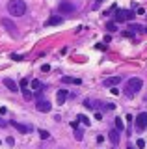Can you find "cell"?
<instances>
[{
	"label": "cell",
	"instance_id": "23",
	"mask_svg": "<svg viewBox=\"0 0 147 149\" xmlns=\"http://www.w3.org/2000/svg\"><path fill=\"white\" fill-rule=\"evenodd\" d=\"M22 95H24V99H26V101H30V99H32V93H30L28 90H22Z\"/></svg>",
	"mask_w": 147,
	"mask_h": 149
},
{
	"label": "cell",
	"instance_id": "30",
	"mask_svg": "<svg viewBox=\"0 0 147 149\" xmlns=\"http://www.w3.org/2000/svg\"><path fill=\"white\" fill-rule=\"evenodd\" d=\"M4 125H6V123H4V121H2V119H0V127H4Z\"/></svg>",
	"mask_w": 147,
	"mask_h": 149
},
{
	"label": "cell",
	"instance_id": "17",
	"mask_svg": "<svg viewBox=\"0 0 147 149\" xmlns=\"http://www.w3.org/2000/svg\"><path fill=\"white\" fill-rule=\"evenodd\" d=\"M125 129V123H123L121 118H116V130H123Z\"/></svg>",
	"mask_w": 147,
	"mask_h": 149
},
{
	"label": "cell",
	"instance_id": "13",
	"mask_svg": "<svg viewBox=\"0 0 147 149\" xmlns=\"http://www.w3.org/2000/svg\"><path fill=\"white\" fill-rule=\"evenodd\" d=\"M108 138H110V142L114 143V146H117L119 143V130H110V134H108Z\"/></svg>",
	"mask_w": 147,
	"mask_h": 149
},
{
	"label": "cell",
	"instance_id": "27",
	"mask_svg": "<svg viewBox=\"0 0 147 149\" xmlns=\"http://www.w3.org/2000/svg\"><path fill=\"white\" fill-rule=\"evenodd\" d=\"M49 69H50V67H49V65H47V63H45V65H43V67H41V71H43V73H47V71H49Z\"/></svg>",
	"mask_w": 147,
	"mask_h": 149
},
{
	"label": "cell",
	"instance_id": "21",
	"mask_svg": "<svg viewBox=\"0 0 147 149\" xmlns=\"http://www.w3.org/2000/svg\"><path fill=\"white\" fill-rule=\"evenodd\" d=\"M75 138H76V140H82V138H84V134H82L80 129H75Z\"/></svg>",
	"mask_w": 147,
	"mask_h": 149
},
{
	"label": "cell",
	"instance_id": "14",
	"mask_svg": "<svg viewBox=\"0 0 147 149\" xmlns=\"http://www.w3.org/2000/svg\"><path fill=\"white\" fill-rule=\"evenodd\" d=\"M30 86H32V90H35V91L45 90V84L41 82V80H32V82H30Z\"/></svg>",
	"mask_w": 147,
	"mask_h": 149
},
{
	"label": "cell",
	"instance_id": "24",
	"mask_svg": "<svg viewBox=\"0 0 147 149\" xmlns=\"http://www.w3.org/2000/svg\"><path fill=\"white\" fill-rule=\"evenodd\" d=\"M136 146L140 147V149H144V147H145V142H144V140H138V142H136Z\"/></svg>",
	"mask_w": 147,
	"mask_h": 149
},
{
	"label": "cell",
	"instance_id": "10",
	"mask_svg": "<svg viewBox=\"0 0 147 149\" xmlns=\"http://www.w3.org/2000/svg\"><path fill=\"white\" fill-rule=\"evenodd\" d=\"M119 82H121V77H110V78L104 80V86L106 88H116Z\"/></svg>",
	"mask_w": 147,
	"mask_h": 149
},
{
	"label": "cell",
	"instance_id": "4",
	"mask_svg": "<svg viewBox=\"0 0 147 149\" xmlns=\"http://www.w3.org/2000/svg\"><path fill=\"white\" fill-rule=\"evenodd\" d=\"M147 129V112H141V114L136 116V130H145Z\"/></svg>",
	"mask_w": 147,
	"mask_h": 149
},
{
	"label": "cell",
	"instance_id": "12",
	"mask_svg": "<svg viewBox=\"0 0 147 149\" xmlns=\"http://www.w3.org/2000/svg\"><path fill=\"white\" fill-rule=\"evenodd\" d=\"M67 95H69V93H67V90H60V91H58V95H56V101H58V104H63V102L67 101Z\"/></svg>",
	"mask_w": 147,
	"mask_h": 149
},
{
	"label": "cell",
	"instance_id": "32",
	"mask_svg": "<svg viewBox=\"0 0 147 149\" xmlns=\"http://www.w3.org/2000/svg\"><path fill=\"white\" fill-rule=\"evenodd\" d=\"M145 32H147V28H145Z\"/></svg>",
	"mask_w": 147,
	"mask_h": 149
},
{
	"label": "cell",
	"instance_id": "7",
	"mask_svg": "<svg viewBox=\"0 0 147 149\" xmlns=\"http://www.w3.org/2000/svg\"><path fill=\"white\" fill-rule=\"evenodd\" d=\"M35 106H37V110L39 112H50V102L49 101H45V99H37V102H35Z\"/></svg>",
	"mask_w": 147,
	"mask_h": 149
},
{
	"label": "cell",
	"instance_id": "15",
	"mask_svg": "<svg viewBox=\"0 0 147 149\" xmlns=\"http://www.w3.org/2000/svg\"><path fill=\"white\" fill-rule=\"evenodd\" d=\"M62 80L67 82V84H82L80 78H73V77H62Z\"/></svg>",
	"mask_w": 147,
	"mask_h": 149
},
{
	"label": "cell",
	"instance_id": "3",
	"mask_svg": "<svg viewBox=\"0 0 147 149\" xmlns=\"http://www.w3.org/2000/svg\"><path fill=\"white\" fill-rule=\"evenodd\" d=\"M130 19H134V11H130V9H117V13H116V22L130 21Z\"/></svg>",
	"mask_w": 147,
	"mask_h": 149
},
{
	"label": "cell",
	"instance_id": "5",
	"mask_svg": "<svg viewBox=\"0 0 147 149\" xmlns=\"http://www.w3.org/2000/svg\"><path fill=\"white\" fill-rule=\"evenodd\" d=\"M2 26H6V28H8V32H10V36H11V37H17V26L13 24L10 19H2Z\"/></svg>",
	"mask_w": 147,
	"mask_h": 149
},
{
	"label": "cell",
	"instance_id": "6",
	"mask_svg": "<svg viewBox=\"0 0 147 149\" xmlns=\"http://www.w3.org/2000/svg\"><path fill=\"white\" fill-rule=\"evenodd\" d=\"M75 4H73V2H69V0H65V2H62V4H60V11H62V13H73V11H75Z\"/></svg>",
	"mask_w": 147,
	"mask_h": 149
},
{
	"label": "cell",
	"instance_id": "28",
	"mask_svg": "<svg viewBox=\"0 0 147 149\" xmlns=\"http://www.w3.org/2000/svg\"><path fill=\"white\" fill-rule=\"evenodd\" d=\"M6 142H8V146H13V143H15V140H13V138H8Z\"/></svg>",
	"mask_w": 147,
	"mask_h": 149
},
{
	"label": "cell",
	"instance_id": "11",
	"mask_svg": "<svg viewBox=\"0 0 147 149\" xmlns=\"http://www.w3.org/2000/svg\"><path fill=\"white\" fill-rule=\"evenodd\" d=\"M62 22H63V17H58V15H54V17L47 19L45 26H56V24H62Z\"/></svg>",
	"mask_w": 147,
	"mask_h": 149
},
{
	"label": "cell",
	"instance_id": "31",
	"mask_svg": "<svg viewBox=\"0 0 147 149\" xmlns=\"http://www.w3.org/2000/svg\"><path fill=\"white\" fill-rule=\"evenodd\" d=\"M97 2H104V0H97Z\"/></svg>",
	"mask_w": 147,
	"mask_h": 149
},
{
	"label": "cell",
	"instance_id": "26",
	"mask_svg": "<svg viewBox=\"0 0 147 149\" xmlns=\"http://www.w3.org/2000/svg\"><path fill=\"white\" fill-rule=\"evenodd\" d=\"M71 127L73 129H78V121H71Z\"/></svg>",
	"mask_w": 147,
	"mask_h": 149
},
{
	"label": "cell",
	"instance_id": "9",
	"mask_svg": "<svg viewBox=\"0 0 147 149\" xmlns=\"http://www.w3.org/2000/svg\"><path fill=\"white\" fill-rule=\"evenodd\" d=\"M11 127H15L17 130H19V132H22V134H26V132H30V127L28 125H22V123H19V121H11Z\"/></svg>",
	"mask_w": 147,
	"mask_h": 149
},
{
	"label": "cell",
	"instance_id": "25",
	"mask_svg": "<svg viewBox=\"0 0 147 149\" xmlns=\"http://www.w3.org/2000/svg\"><path fill=\"white\" fill-rule=\"evenodd\" d=\"M26 86H28V78H22V80H21V88H26Z\"/></svg>",
	"mask_w": 147,
	"mask_h": 149
},
{
	"label": "cell",
	"instance_id": "29",
	"mask_svg": "<svg viewBox=\"0 0 147 149\" xmlns=\"http://www.w3.org/2000/svg\"><path fill=\"white\" fill-rule=\"evenodd\" d=\"M97 49H99V50H104V49H106V47H104L103 43H97Z\"/></svg>",
	"mask_w": 147,
	"mask_h": 149
},
{
	"label": "cell",
	"instance_id": "22",
	"mask_svg": "<svg viewBox=\"0 0 147 149\" xmlns=\"http://www.w3.org/2000/svg\"><path fill=\"white\" fill-rule=\"evenodd\" d=\"M10 58H11V60H22L24 56H22V54H17V52H13V54H10Z\"/></svg>",
	"mask_w": 147,
	"mask_h": 149
},
{
	"label": "cell",
	"instance_id": "20",
	"mask_svg": "<svg viewBox=\"0 0 147 149\" xmlns=\"http://www.w3.org/2000/svg\"><path fill=\"white\" fill-rule=\"evenodd\" d=\"M78 121H82V123H84V125H91V121H89L88 118H86V116H82V114L78 116Z\"/></svg>",
	"mask_w": 147,
	"mask_h": 149
},
{
	"label": "cell",
	"instance_id": "8",
	"mask_svg": "<svg viewBox=\"0 0 147 149\" xmlns=\"http://www.w3.org/2000/svg\"><path fill=\"white\" fill-rule=\"evenodd\" d=\"M4 86L10 91H19V86H17V82L13 80V78H4Z\"/></svg>",
	"mask_w": 147,
	"mask_h": 149
},
{
	"label": "cell",
	"instance_id": "19",
	"mask_svg": "<svg viewBox=\"0 0 147 149\" xmlns=\"http://www.w3.org/2000/svg\"><path fill=\"white\" fill-rule=\"evenodd\" d=\"M37 132H39V138H43V140H49L50 138V134L47 132V130H43V129H39Z\"/></svg>",
	"mask_w": 147,
	"mask_h": 149
},
{
	"label": "cell",
	"instance_id": "2",
	"mask_svg": "<svg viewBox=\"0 0 147 149\" xmlns=\"http://www.w3.org/2000/svg\"><path fill=\"white\" fill-rule=\"evenodd\" d=\"M8 11L13 17H22L26 13V4L24 0H10L8 2Z\"/></svg>",
	"mask_w": 147,
	"mask_h": 149
},
{
	"label": "cell",
	"instance_id": "18",
	"mask_svg": "<svg viewBox=\"0 0 147 149\" xmlns=\"http://www.w3.org/2000/svg\"><path fill=\"white\" fill-rule=\"evenodd\" d=\"M106 30H110V32H117V24H116V22H106Z\"/></svg>",
	"mask_w": 147,
	"mask_h": 149
},
{
	"label": "cell",
	"instance_id": "16",
	"mask_svg": "<svg viewBox=\"0 0 147 149\" xmlns=\"http://www.w3.org/2000/svg\"><path fill=\"white\" fill-rule=\"evenodd\" d=\"M127 32H145V28H144V26H140V24H130Z\"/></svg>",
	"mask_w": 147,
	"mask_h": 149
},
{
	"label": "cell",
	"instance_id": "1",
	"mask_svg": "<svg viewBox=\"0 0 147 149\" xmlns=\"http://www.w3.org/2000/svg\"><path fill=\"white\" fill-rule=\"evenodd\" d=\"M141 88H144V80H141V78H128L123 91H125L127 97H134L136 93L141 90Z\"/></svg>",
	"mask_w": 147,
	"mask_h": 149
}]
</instances>
